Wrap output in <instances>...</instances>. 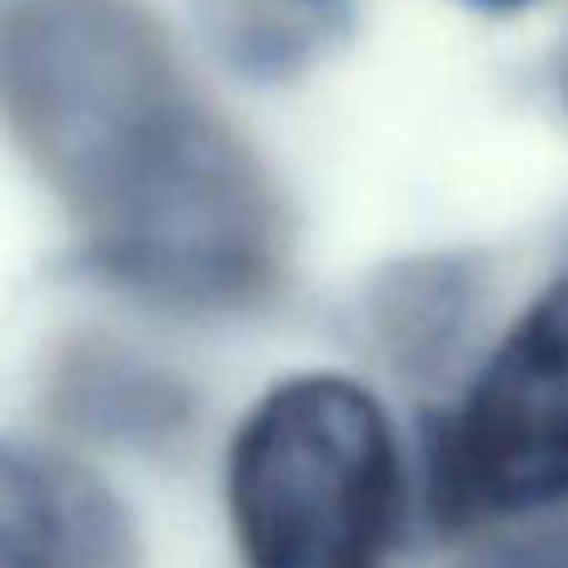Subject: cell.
Instances as JSON below:
<instances>
[{"label": "cell", "mask_w": 568, "mask_h": 568, "mask_svg": "<svg viewBox=\"0 0 568 568\" xmlns=\"http://www.w3.org/2000/svg\"><path fill=\"white\" fill-rule=\"evenodd\" d=\"M0 110L115 284L235 310L275 284L284 210L255 150L130 0H30L0 30Z\"/></svg>", "instance_id": "cell-1"}, {"label": "cell", "mask_w": 568, "mask_h": 568, "mask_svg": "<svg viewBox=\"0 0 568 568\" xmlns=\"http://www.w3.org/2000/svg\"><path fill=\"white\" fill-rule=\"evenodd\" d=\"M230 514L250 568H379L404 514L384 404L344 374L275 384L230 449Z\"/></svg>", "instance_id": "cell-2"}, {"label": "cell", "mask_w": 568, "mask_h": 568, "mask_svg": "<svg viewBox=\"0 0 568 568\" xmlns=\"http://www.w3.org/2000/svg\"><path fill=\"white\" fill-rule=\"evenodd\" d=\"M568 499V280L504 334L434 454L449 524H499Z\"/></svg>", "instance_id": "cell-3"}, {"label": "cell", "mask_w": 568, "mask_h": 568, "mask_svg": "<svg viewBox=\"0 0 568 568\" xmlns=\"http://www.w3.org/2000/svg\"><path fill=\"white\" fill-rule=\"evenodd\" d=\"M0 568H135V534L90 469L0 439Z\"/></svg>", "instance_id": "cell-4"}, {"label": "cell", "mask_w": 568, "mask_h": 568, "mask_svg": "<svg viewBox=\"0 0 568 568\" xmlns=\"http://www.w3.org/2000/svg\"><path fill=\"white\" fill-rule=\"evenodd\" d=\"M210 50L245 80H294L349 40V0H195Z\"/></svg>", "instance_id": "cell-5"}, {"label": "cell", "mask_w": 568, "mask_h": 568, "mask_svg": "<svg viewBox=\"0 0 568 568\" xmlns=\"http://www.w3.org/2000/svg\"><path fill=\"white\" fill-rule=\"evenodd\" d=\"M484 568H568V534L519 544V549H504V554H494Z\"/></svg>", "instance_id": "cell-6"}, {"label": "cell", "mask_w": 568, "mask_h": 568, "mask_svg": "<svg viewBox=\"0 0 568 568\" xmlns=\"http://www.w3.org/2000/svg\"><path fill=\"white\" fill-rule=\"evenodd\" d=\"M469 6H479V10H519V6H529V0H469Z\"/></svg>", "instance_id": "cell-7"}, {"label": "cell", "mask_w": 568, "mask_h": 568, "mask_svg": "<svg viewBox=\"0 0 568 568\" xmlns=\"http://www.w3.org/2000/svg\"><path fill=\"white\" fill-rule=\"evenodd\" d=\"M564 100H568V45H564Z\"/></svg>", "instance_id": "cell-8"}]
</instances>
